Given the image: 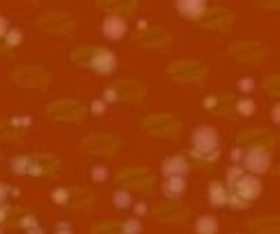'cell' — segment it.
Listing matches in <instances>:
<instances>
[{
	"instance_id": "f1b7e54d",
	"label": "cell",
	"mask_w": 280,
	"mask_h": 234,
	"mask_svg": "<svg viewBox=\"0 0 280 234\" xmlns=\"http://www.w3.org/2000/svg\"><path fill=\"white\" fill-rule=\"evenodd\" d=\"M280 106H278V104H276V106H273L271 108V120H273V124H278V122H280Z\"/></svg>"
},
{
	"instance_id": "7c38bea8",
	"label": "cell",
	"mask_w": 280,
	"mask_h": 234,
	"mask_svg": "<svg viewBox=\"0 0 280 234\" xmlns=\"http://www.w3.org/2000/svg\"><path fill=\"white\" fill-rule=\"evenodd\" d=\"M113 203H115V208L117 210H128V208H132V197H130V192L128 190H117L113 194Z\"/></svg>"
},
{
	"instance_id": "52a82bcc",
	"label": "cell",
	"mask_w": 280,
	"mask_h": 234,
	"mask_svg": "<svg viewBox=\"0 0 280 234\" xmlns=\"http://www.w3.org/2000/svg\"><path fill=\"white\" fill-rule=\"evenodd\" d=\"M188 161L181 157V155H175V157H168L164 161V166H161V172H164V177H186L188 172Z\"/></svg>"
},
{
	"instance_id": "7402d4cb",
	"label": "cell",
	"mask_w": 280,
	"mask_h": 234,
	"mask_svg": "<svg viewBox=\"0 0 280 234\" xmlns=\"http://www.w3.org/2000/svg\"><path fill=\"white\" fill-rule=\"evenodd\" d=\"M132 208H135L137 219H139V216H144L146 212H148V203H146V201H137V203H132Z\"/></svg>"
},
{
	"instance_id": "d4e9b609",
	"label": "cell",
	"mask_w": 280,
	"mask_h": 234,
	"mask_svg": "<svg viewBox=\"0 0 280 234\" xmlns=\"http://www.w3.org/2000/svg\"><path fill=\"white\" fill-rule=\"evenodd\" d=\"M243 153L245 150H240V148H232V153H229V157H232V161H243Z\"/></svg>"
},
{
	"instance_id": "8fae6325",
	"label": "cell",
	"mask_w": 280,
	"mask_h": 234,
	"mask_svg": "<svg viewBox=\"0 0 280 234\" xmlns=\"http://www.w3.org/2000/svg\"><path fill=\"white\" fill-rule=\"evenodd\" d=\"M11 172L14 175H31V159L20 155V157L11 159Z\"/></svg>"
},
{
	"instance_id": "4dcf8cb0",
	"label": "cell",
	"mask_w": 280,
	"mask_h": 234,
	"mask_svg": "<svg viewBox=\"0 0 280 234\" xmlns=\"http://www.w3.org/2000/svg\"><path fill=\"white\" fill-rule=\"evenodd\" d=\"M5 219H7V210H5V208H0V223H3Z\"/></svg>"
},
{
	"instance_id": "484cf974",
	"label": "cell",
	"mask_w": 280,
	"mask_h": 234,
	"mask_svg": "<svg viewBox=\"0 0 280 234\" xmlns=\"http://www.w3.org/2000/svg\"><path fill=\"white\" fill-rule=\"evenodd\" d=\"M7 194H9V188L5 186V183H0V205L7 201Z\"/></svg>"
},
{
	"instance_id": "30bf717a",
	"label": "cell",
	"mask_w": 280,
	"mask_h": 234,
	"mask_svg": "<svg viewBox=\"0 0 280 234\" xmlns=\"http://www.w3.org/2000/svg\"><path fill=\"white\" fill-rule=\"evenodd\" d=\"M197 232L199 234H216L218 230V221L214 219V216H210V214H203V216H199L197 219Z\"/></svg>"
},
{
	"instance_id": "9a60e30c",
	"label": "cell",
	"mask_w": 280,
	"mask_h": 234,
	"mask_svg": "<svg viewBox=\"0 0 280 234\" xmlns=\"http://www.w3.org/2000/svg\"><path fill=\"white\" fill-rule=\"evenodd\" d=\"M69 197H71V192H69V188H55V190L51 192V199L58 205H64L66 201H69Z\"/></svg>"
},
{
	"instance_id": "603a6c76",
	"label": "cell",
	"mask_w": 280,
	"mask_h": 234,
	"mask_svg": "<svg viewBox=\"0 0 280 234\" xmlns=\"http://www.w3.org/2000/svg\"><path fill=\"white\" fill-rule=\"evenodd\" d=\"M104 102L106 104H113L115 102V99H117V93H115V88H106V91H104Z\"/></svg>"
},
{
	"instance_id": "44dd1931",
	"label": "cell",
	"mask_w": 280,
	"mask_h": 234,
	"mask_svg": "<svg viewBox=\"0 0 280 234\" xmlns=\"http://www.w3.org/2000/svg\"><path fill=\"white\" fill-rule=\"evenodd\" d=\"M91 113L97 115V117L106 113V102H104V99H93V102H91Z\"/></svg>"
},
{
	"instance_id": "1f68e13d",
	"label": "cell",
	"mask_w": 280,
	"mask_h": 234,
	"mask_svg": "<svg viewBox=\"0 0 280 234\" xmlns=\"http://www.w3.org/2000/svg\"><path fill=\"white\" fill-rule=\"evenodd\" d=\"M0 234H3V230H0Z\"/></svg>"
},
{
	"instance_id": "5b68a950",
	"label": "cell",
	"mask_w": 280,
	"mask_h": 234,
	"mask_svg": "<svg viewBox=\"0 0 280 234\" xmlns=\"http://www.w3.org/2000/svg\"><path fill=\"white\" fill-rule=\"evenodd\" d=\"M208 3L205 0H179L177 3V11L188 20H197L205 14Z\"/></svg>"
},
{
	"instance_id": "6da1fadb",
	"label": "cell",
	"mask_w": 280,
	"mask_h": 234,
	"mask_svg": "<svg viewBox=\"0 0 280 234\" xmlns=\"http://www.w3.org/2000/svg\"><path fill=\"white\" fill-rule=\"evenodd\" d=\"M218 137L216 128H212L208 124H201L194 128L192 133V155L199 159H216L218 157Z\"/></svg>"
},
{
	"instance_id": "4316f807",
	"label": "cell",
	"mask_w": 280,
	"mask_h": 234,
	"mask_svg": "<svg viewBox=\"0 0 280 234\" xmlns=\"http://www.w3.org/2000/svg\"><path fill=\"white\" fill-rule=\"evenodd\" d=\"M7 31H9V22H7V18H3V16H0V38H3Z\"/></svg>"
},
{
	"instance_id": "e0dca14e",
	"label": "cell",
	"mask_w": 280,
	"mask_h": 234,
	"mask_svg": "<svg viewBox=\"0 0 280 234\" xmlns=\"http://www.w3.org/2000/svg\"><path fill=\"white\" fill-rule=\"evenodd\" d=\"M22 227L27 230V234H42V227L38 225V221L33 219V216H25V221H22Z\"/></svg>"
},
{
	"instance_id": "f546056e",
	"label": "cell",
	"mask_w": 280,
	"mask_h": 234,
	"mask_svg": "<svg viewBox=\"0 0 280 234\" xmlns=\"http://www.w3.org/2000/svg\"><path fill=\"white\" fill-rule=\"evenodd\" d=\"M205 106H208V108L216 106V97H208V99H205Z\"/></svg>"
},
{
	"instance_id": "7a4b0ae2",
	"label": "cell",
	"mask_w": 280,
	"mask_h": 234,
	"mask_svg": "<svg viewBox=\"0 0 280 234\" xmlns=\"http://www.w3.org/2000/svg\"><path fill=\"white\" fill-rule=\"evenodd\" d=\"M271 166V157L269 153H267L265 148L256 146V148H249L243 153V168L249 170V175H262V172H267Z\"/></svg>"
},
{
	"instance_id": "8992f818",
	"label": "cell",
	"mask_w": 280,
	"mask_h": 234,
	"mask_svg": "<svg viewBox=\"0 0 280 234\" xmlns=\"http://www.w3.org/2000/svg\"><path fill=\"white\" fill-rule=\"evenodd\" d=\"M91 69L97 71V73H113L117 69L115 55L110 51H106V49H99V51L95 53V58L91 60Z\"/></svg>"
},
{
	"instance_id": "ffe728a7",
	"label": "cell",
	"mask_w": 280,
	"mask_h": 234,
	"mask_svg": "<svg viewBox=\"0 0 280 234\" xmlns=\"http://www.w3.org/2000/svg\"><path fill=\"white\" fill-rule=\"evenodd\" d=\"M243 166H232V168H227V181L229 183H236L240 177H243Z\"/></svg>"
},
{
	"instance_id": "3957f363",
	"label": "cell",
	"mask_w": 280,
	"mask_h": 234,
	"mask_svg": "<svg viewBox=\"0 0 280 234\" xmlns=\"http://www.w3.org/2000/svg\"><path fill=\"white\" fill-rule=\"evenodd\" d=\"M234 186H236V197L243 199L245 203L254 201V199L260 197V192H262V183L256 175H243Z\"/></svg>"
},
{
	"instance_id": "ba28073f",
	"label": "cell",
	"mask_w": 280,
	"mask_h": 234,
	"mask_svg": "<svg viewBox=\"0 0 280 234\" xmlns=\"http://www.w3.org/2000/svg\"><path fill=\"white\" fill-rule=\"evenodd\" d=\"M186 192V179L183 177H168L164 183V194L168 199H179Z\"/></svg>"
},
{
	"instance_id": "83f0119b",
	"label": "cell",
	"mask_w": 280,
	"mask_h": 234,
	"mask_svg": "<svg viewBox=\"0 0 280 234\" xmlns=\"http://www.w3.org/2000/svg\"><path fill=\"white\" fill-rule=\"evenodd\" d=\"M14 124L16 126H29L31 124V117H22V120H20V117H14Z\"/></svg>"
},
{
	"instance_id": "5bb4252c",
	"label": "cell",
	"mask_w": 280,
	"mask_h": 234,
	"mask_svg": "<svg viewBox=\"0 0 280 234\" xmlns=\"http://www.w3.org/2000/svg\"><path fill=\"white\" fill-rule=\"evenodd\" d=\"M91 179L97 181V183L108 181V168H106V166H102V164L93 166V168H91Z\"/></svg>"
},
{
	"instance_id": "9c48e42d",
	"label": "cell",
	"mask_w": 280,
	"mask_h": 234,
	"mask_svg": "<svg viewBox=\"0 0 280 234\" xmlns=\"http://www.w3.org/2000/svg\"><path fill=\"white\" fill-rule=\"evenodd\" d=\"M208 197H210V203L212 205H216V208H221V205H225L227 203V190L223 188V183H218V181H212L210 183V188H208Z\"/></svg>"
},
{
	"instance_id": "ac0fdd59",
	"label": "cell",
	"mask_w": 280,
	"mask_h": 234,
	"mask_svg": "<svg viewBox=\"0 0 280 234\" xmlns=\"http://www.w3.org/2000/svg\"><path fill=\"white\" fill-rule=\"evenodd\" d=\"M5 40H7L9 47H16V44H20V42H22V33H20V29H11V27H9V31L5 33Z\"/></svg>"
},
{
	"instance_id": "2e32d148",
	"label": "cell",
	"mask_w": 280,
	"mask_h": 234,
	"mask_svg": "<svg viewBox=\"0 0 280 234\" xmlns=\"http://www.w3.org/2000/svg\"><path fill=\"white\" fill-rule=\"evenodd\" d=\"M121 230H124V234H142V221L137 219H128L124 225H121Z\"/></svg>"
},
{
	"instance_id": "4fadbf2b",
	"label": "cell",
	"mask_w": 280,
	"mask_h": 234,
	"mask_svg": "<svg viewBox=\"0 0 280 234\" xmlns=\"http://www.w3.org/2000/svg\"><path fill=\"white\" fill-rule=\"evenodd\" d=\"M236 110L243 117H251L256 113V102L251 97H240L238 102H236Z\"/></svg>"
},
{
	"instance_id": "d6986e66",
	"label": "cell",
	"mask_w": 280,
	"mask_h": 234,
	"mask_svg": "<svg viewBox=\"0 0 280 234\" xmlns=\"http://www.w3.org/2000/svg\"><path fill=\"white\" fill-rule=\"evenodd\" d=\"M254 86H256V82L251 80V77H240L238 80V91L245 93V95H249V93L254 91Z\"/></svg>"
},
{
	"instance_id": "cb8c5ba5",
	"label": "cell",
	"mask_w": 280,
	"mask_h": 234,
	"mask_svg": "<svg viewBox=\"0 0 280 234\" xmlns=\"http://www.w3.org/2000/svg\"><path fill=\"white\" fill-rule=\"evenodd\" d=\"M55 234H73V227L66 223V221H62V223L55 227Z\"/></svg>"
},
{
	"instance_id": "277c9868",
	"label": "cell",
	"mask_w": 280,
	"mask_h": 234,
	"mask_svg": "<svg viewBox=\"0 0 280 234\" xmlns=\"http://www.w3.org/2000/svg\"><path fill=\"white\" fill-rule=\"evenodd\" d=\"M126 31H128V25H126L124 18H119V16H108L102 25V33L108 40H121V38L126 36Z\"/></svg>"
}]
</instances>
